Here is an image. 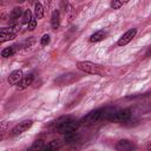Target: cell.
<instances>
[{
	"label": "cell",
	"instance_id": "cell-1",
	"mask_svg": "<svg viewBox=\"0 0 151 151\" xmlns=\"http://www.w3.org/2000/svg\"><path fill=\"white\" fill-rule=\"evenodd\" d=\"M78 127H79V123L77 120H73L70 117H63V118L58 119L55 123V126H54L55 131L59 133H63V134L74 132Z\"/></svg>",
	"mask_w": 151,
	"mask_h": 151
},
{
	"label": "cell",
	"instance_id": "cell-2",
	"mask_svg": "<svg viewBox=\"0 0 151 151\" xmlns=\"http://www.w3.org/2000/svg\"><path fill=\"white\" fill-rule=\"evenodd\" d=\"M103 120H104V109H98V110H94V111H91L90 113H87L80 120V124L90 126V125L98 124L99 122H103Z\"/></svg>",
	"mask_w": 151,
	"mask_h": 151
},
{
	"label": "cell",
	"instance_id": "cell-3",
	"mask_svg": "<svg viewBox=\"0 0 151 151\" xmlns=\"http://www.w3.org/2000/svg\"><path fill=\"white\" fill-rule=\"evenodd\" d=\"M77 67L80 71H83L85 73H88V74H99V76L104 74V71H103L101 66L98 65V64H94L92 61H78Z\"/></svg>",
	"mask_w": 151,
	"mask_h": 151
},
{
	"label": "cell",
	"instance_id": "cell-4",
	"mask_svg": "<svg viewBox=\"0 0 151 151\" xmlns=\"http://www.w3.org/2000/svg\"><path fill=\"white\" fill-rule=\"evenodd\" d=\"M130 117H131V111L129 109L118 110V109L113 107V110H112V112L109 117V120L113 122V123H123V122L129 120Z\"/></svg>",
	"mask_w": 151,
	"mask_h": 151
},
{
	"label": "cell",
	"instance_id": "cell-5",
	"mask_svg": "<svg viewBox=\"0 0 151 151\" xmlns=\"http://www.w3.org/2000/svg\"><path fill=\"white\" fill-rule=\"evenodd\" d=\"M32 125H33V122H32V120H24V122L19 123L18 125H15V126L12 129L11 134H12V136L21 134V133H24L25 131H27Z\"/></svg>",
	"mask_w": 151,
	"mask_h": 151
},
{
	"label": "cell",
	"instance_id": "cell-6",
	"mask_svg": "<svg viewBox=\"0 0 151 151\" xmlns=\"http://www.w3.org/2000/svg\"><path fill=\"white\" fill-rule=\"evenodd\" d=\"M136 34H137V29H136V28H131V29L126 31V32L120 37V39L118 40L117 45H118V46H125V45H127V44L134 38Z\"/></svg>",
	"mask_w": 151,
	"mask_h": 151
},
{
	"label": "cell",
	"instance_id": "cell-7",
	"mask_svg": "<svg viewBox=\"0 0 151 151\" xmlns=\"http://www.w3.org/2000/svg\"><path fill=\"white\" fill-rule=\"evenodd\" d=\"M24 12H22V8L21 7H14L11 12V15H9V22H11V26L12 27H15L17 24H18V20L20 17H22Z\"/></svg>",
	"mask_w": 151,
	"mask_h": 151
},
{
	"label": "cell",
	"instance_id": "cell-8",
	"mask_svg": "<svg viewBox=\"0 0 151 151\" xmlns=\"http://www.w3.org/2000/svg\"><path fill=\"white\" fill-rule=\"evenodd\" d=\"M33 79H34V76H33V74H28V76H26V77L21 78V79L17 83V90L21 91V90L27 88L29 85H32Z\"/></svg>",
	"mask_w": 151,
	"mask_h": 151
},
{
	"label": "cell",
	"instance_id": "cell-9",
	"mask_svg": "<svg viewBox=\"0 0 151 151\" xmlns=\"http://www.w3.org/2000/svg\"><path fill=\"white\" fill-rule=\"evenodd\" d=\"M116 149L119 151H125V150H133L136 149V145L129 140V139H120L118 140V143L116 144Z\"/></svg>",
	"mask_w": 151,
	"mask_h": 151
},
{
	"label": "cell",
	"instance_id": "cell-10",
	"mask_svg": "<svg viewBox=\"0 0 151 151\" xmlns=\"http://www.w3.org/2000/svg\"><path fill=\"white\" fill-rule=\"evenodd\" d=\"M22 78V71L21 70H14L9 73L7 81L9 85H17V83Z\"/></svg>",
	"mask_w": 151,
	"mask_h": 151
},
{
	"label": "cell",
	"instance_id": "cell-11",
	"mask_svg": "<svg viewBox=\"0 0 151 151\" xmlns=\"http://www.w3.org/2000/svg\"><path fill=\"white\" fill-rule=\"evenodd\" d=\"M17 48H19L18 45H13V46H9V47H5V48L1 51V57H2V58H9V57H12V55L15 53Z\"/></svg>",
	"mask_w": 151,
	"mask_h": 151
},
{
	"label": "cell",
	"instance_id": "cell-12",
	"mask_svg": "<svg viewBox=\"0 0 151 151\" xmlns=\"http://www.w3.org/2000/svg\"><path fill=\"white\" fill-rule=\"evenodd\" d=\"M51 25H52V28L53 29H57L60 25V14L58 11H54L52 13V17H51Z\"/></svg>",
	"mask_w": 151,
	"mask_h": 151
},
{
	"label": "cell",
	"instance_id": "cell-13",
	"mask_svg": "<svg viewBox=\"0 0 151 151\" xmlns=\"http://www.w3.org/2000/svg\"><path fill=\"white\" fill-rule=\"evenodd\" d=\"M79 134H77L76 132H70V133H66L65 134V143L66 144H74L79 140Z\"/></svg>",
	"mask_w": 151,
	"mask_h": 151
},
{
	"label": "cell",
	"instance_id": "cell-14",
	"mask_svg": "<svg viewBox=\"0 0 151 151\" xmlns=\"http://www.w3.org/2000/svg\"><path fill=\"white\" fill-rule=\"evenodd\" d=\"M105 32L104 31H97L94 32L91 37H90V41L91 42H98V41H101L104 38H105Z\"/></svg>",
	"mask_w": 151,
	"mask_h": 151
},
{
	"label": "cell",
	"instance_id": "cell-15",
	"mask_svg": "<svg viewBox=\"0 0 151 151\" xmlns=\"http://www.w3.org/2000/svg\"><path fill=\"white\" fill-rule=\"evenodd\" d=\"M34 14L37 19H41L44 17V7L40 2H35L34 4Z\"/></svg>",
	"mask_w": 151,
	"mask_h": 151
},
{
	"label": "cell",
	"instance_id": "cell-16",
	"mask_svg": "<svg viewBox=\"0 0 151 151\" xmlns=\"http://www.w3.org/2000/svg\"><path fill=\"white\" fill-rule=\"evenodd\" d=\"M17 37L15 32H9V33H0V42H5V41H9L13 40Z\"/></svg>",
	"mask_w": 151,
	"mask_h": 151
},
{
	"label": "cell",
	"instance_id": "cell-17",
	"mask_svg": "<svg viewBox=\"0 0 151 151\" xmlns=\"http://www.w3.org/2000/svg\"><path fill=\"white\" fill-rule=\"evenodd\" d=\"M60 146H61V144L59 143V140H52V142H50V143H47L45 145L44 150H46V151H53V150L59 149Z\"/></svg>",
	"mask_w": 151,
	"mask_h": 151
},
{
	"label": "cell",
	"instance_id": "cell-18",
	"mask_svg": "<svg viewBox=\"0 0 151 151\" xmlns=\"http://www.w3.org/2000/svg\"><path fill=\"white\" fill-rule=\"evenodd\" d=\"M34 42H35V38H34V37H29L28 39H26L25 41H22L20 45L18 44V47H19V48H20V47H21V48H28V47H31Z\"/></svg>",
	"mask_w": 151,
	"mask_h": 151
},
{
	"label": "cell",
	"instance_id": "cell-19",
	"mask_svg": "<svg viewBox=\"0 0 151 151\" xmlns=\"http://www.w3.org/2000/svg\"><path fill=\"white\" fill-rule=\"evenodd\" d=\"M129 0H111V7L113 9H119L120 7H123Z\"/></svg>",
	"mask_w": 151,
	"mask_h": 151
},
{
	"label": "cell",
	"instance_id": "cell-20",
	"mask_svg": "<svg viewBox=\"0 0 151 151\" xmlns=\"http://www.w3.org/2000/svg\"><path fill=\"white\" fill-rule=\"evenodd\" d=\"M22 24H28L31 20H32V12L29 11V9H26L25 12H24V14H22Z\"/></svg>",
	"mask_w": 151,
	"mask_h": 151
},
{
	"label": "cell",
	"instance_id": "cell-21",
	"mask_svg": "<svg viewBox=\"0 0 151 151\" xmlns=\"http://www.w3.org/2000/svg\"><path fill=\"white\" fill-rule=\"evenodd\" d=\"M45 147V145H44V142L41 140V139H38V140H35L33 144H32V146H31V150H35V151H38V150H42Z\"/></svg>",
	"mask_w": 151,
	"mask_h": 151
},
{
	"label": "cell",
	"instance_id": "cell-22",
	"mask_svg": "<svg viewBox=\"0 0 151 151\" xmlns=\"http://www.w3.org/2000/svg\"><path fill=\"white\" fill-rule=\"evenodd\" d=\"M50 44V35L48 34H44L42 38L40 39V45L41 46H46Z\"/></svg>",
	"mask_w": 151,
	"mask_h": 151
},
{
	"label": "cell",
	"instance_id": "cell-23",
	"mask_svg": "<svg viewBox=\"0 0 151 151\" xmlns=\"http://www.w3.org/2000/svg\"><path fill=\"white\" fill-rule=\"evenodd\" d=\"M35 26H37V19L32 18V20L27 24V28H28V31H33L35 28Z\"/></svg>",
	"mask_w": 151,
	"mask_h": 151
},
{
	"label": "cell",
	"instance_id": "cell-24",
	"mask_svg": "<svg viewBox=\"0 0 151 151\" xmlns=\"http://www.w3.org/2000/svg\"><path fill=\"white\" fill-rule=\"evenodd\" d=\"M145 55H146V57H151V46H150L149 50L146 51V54H145Z\"/></svg>",
	"mask_w": 151,
	"mask_h": 151
},
{
	"label": "cell",
	"instance_id": "cell-25",
	"mask_svg": "<svg viewBox=\"0 0 151 151\" xmlns=\"http://www.w3.org/2000/svg\"><path fill=\"white\" fill-rule=\"evenodd\" d=\"M146 149H147V150H151V142H150V143L147 144V146H146Z\"/></svg>",
	"mask_w": 151,
	"mask_h": 151
}]
</instances>
